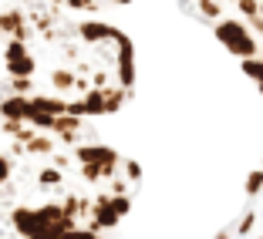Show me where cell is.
Returning <instances> with one entry per match:
<instances>
[{
  "label": "cell",
  "instance_id": "obj_5",
  "mask_svg": "<svg viewBox=\"0 0 263 239\" xmlns=\"http://www.w3.org/2000/svg\"><path fill=\"white\" fill-rule=\"evenodd\" d=\"M0 239H31V236H24V232H17L14 226L7 223V219L0 216Z\"/></svg>",
  "mask_w": 263,
  "mask_h": 239
},
{
  "label": "cell",
  "instance_id": "obj_1",
  "mask_svg": "<svg viewBox=\"0 0 263 239\" xmlns=\"http://www.w3.org/2000/svg\"><path fill=\"white\" fill-rule=\"evenodd\" d=\"M142 169L61 115L0 88V216L31 239H115Z\"/></svg>",
  "mask_w": 263,
  "mask_h": 239
},
{
  "label": "cell",
  "instance_id": "obj_3",
  "mask_svg": "<svg viewBox=\"0 0 263 239\" xmlns=\"http://www.w3.org/2000/svg\"><path fill=\"white\" fill-rule=\"evenodd\" d=\"M182 7L223 41L263 94V0H182Z\"/></svg>",
  "mask_w": 263,
  "mask_h": 239
},
{
  "label": "cell",
  "instance_id": "obj_2",
  "mask_svg": "<svg viewBox=\"0 0 263 239\" xmlns=\"http://www.w3.org/2000/svg\"><path fill=\"white\" fill-rule=\"evenodd\" d=\"M4 91L74 118H105L135 94V51L118 27L51 0H0Z\"/></svg>",
  "mask_w": 263,
  "mask_h": 239
},
{
  "label": "cell",
  "instance_id": "obj_4",
  "mask_svg": "<svg viewBox=\"0 0 263 239\" xmlns=\"http://www.w3.org/2000/svg\"><path fill=\"white\" fill-rule=\"evenodd\" d=\"M51 4H58L61 10L78 14V17H101V14H108V10H115V7L132 4V0H51Z\"/></svg>",
  "mask_w": 263,
  "mask_h": 239
}]
</instances>
